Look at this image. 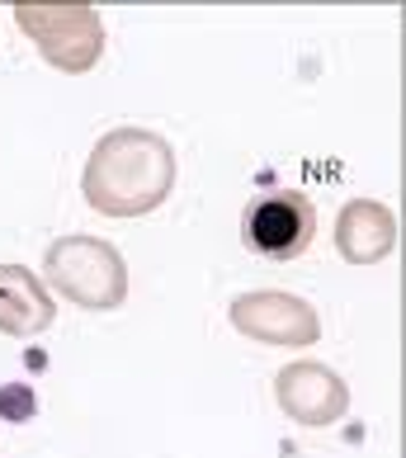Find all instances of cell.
<instances>
[{"label":"cell","instance_id":"obj_2","mask_svg":"<svg viewBox=\"0 0 406 458\" xmlns=\"http://www.w3.org/2000/svg\"><path fill=\"white\" fill-rule=\"evenodd\" d=\"M43 288L72 308L114 312L128 302V265L105 236H57L43 250Z\"/></svg>","mask_w":406,"mask_h":458},{"label":"cell","instance_id":"obj_9","mask_svg":"<svg viewBox=\"0 0 406 458\" xmlns=\"http://www.w3.org/2000/svg\"><path fill=\"white\" fill-rule=\"evenodd\" d=\"M33 411H38V397H33L29 383L0 387V420H10V426H24V420H33Z\"/></svg>","mask_w":406,"mask_h":458},{"label":"cell","instance_id":"obj_6","mask_svg":"<svg viewBox=\"0 0 406 458\" xmlns=\"http://www.w3.org/2000/svg\"><path fill=\"white\" fill-rule=\"evenodd\" d=\"M275 402L289 420H298V426H308V430H321V426L345 420L350 383L321 360H293L275 373Z\"/></svg>","mask_w":406,"mask_h":458},{"label":"cell","instance_id":"obj_4","mask_svg":"<svg viewBox=\"0 0 406 458\" xmlns=\"http://www.w3.org/2000/svg\"><path fill=\"white\" fill-rule=\"evenodd\" d=\"M232 327L269 350H302L321 341V317L308 298L283 288H256L232 302Z\"/></svg>","mask_w":406,"mask_h":458},{"label":"cell","instance_id":"obj_8","mask_svg":"<svg viewBox=\"0 0 406 458\" xmlns=\"http://www.w3.org/2000/svg\"><path fill=\"white\" fill-rule=\"evenodd\" d=\"M53 293L24 265H0V331L5 335H38L53 327Z\"/></svg>","mask_w":406,"mask_h":458},{"label":"cell","instance_id":"obj_7","mask_svg":"<svg viewBox=\"0 0 406 458\" xmlns=\"http://www.w3.org/2000/svg\"><path fill=\"white\" fill-rule=\"evenodd\" d=\"M335 250L345 265H378L397 250V213L378 199H350L335 213Z\"/></svg>","mask_w":406,"mask_h":458},{"label":"cell","instance_id":"obj_1","mask_svg":"<svg viewBox=\"0 0 406 458\" xmlns=\"http://www.w3.org/2000/svg\"><path fill=\"white\" fill-rule=\"evenodd\" d=\"M175 147L151 128H114L95 142L80 194L105 217H147L175 194Z\"/></svg>","mask_w":406,"mask_h":458},{"label":"cell","instance_id":"obj_5","mask_svg":"<svg viewBox=\"0 0 406 458\" xmlns=\"http://www.w3.org/2000/svg\"><path fill=\"white\" fill-rule=\"evenodd\" d=\"M317 236V208L302 190H275L241 217V242L265 260H298Z\"/></svg>","mask_w":406,"mask_h":458},{"label":"cell","instance_id":"obj_3","mask_svg":"<svg viewBox=\"0 0 406 458\" xmlns=\"http://www.w3.org/2000/svg\"><path fill=\"white\" fill-rule=\"evenodd\" d=\"M24 38L43 53V62L62 76H86L105 57V20L95 5H47V0H20L14 5Z\"/></svg>","mask_w":406,"mask_h":458}]
</instances>
